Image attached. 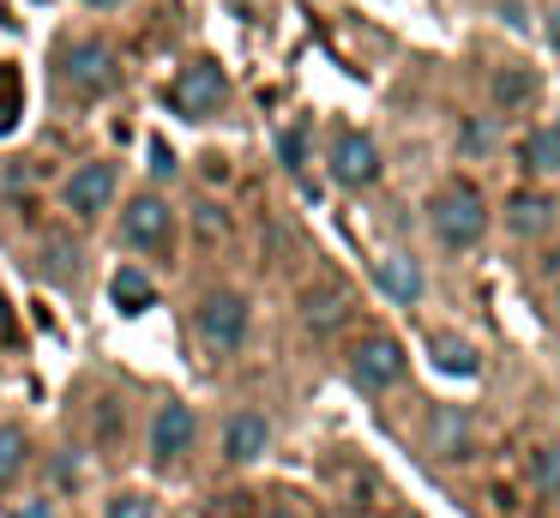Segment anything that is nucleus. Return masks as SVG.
Masks as SVG:
<instances>
[{
	"label": "nucleus",
	"instance_id": "nucleus-1",
	"mask_svg": "<svg viewBox=\"0 0 560 518\" xmlns=\"http://www.w3.org/2000/svg\"><path fill=\"white\" fill-rule=\"evenodd\" d=\"M428 223L446 248H476L488 229V205H482V187L476 181H440L434 199H428Z\"/></svg>",
	"mask_w": 560,
	"mask_h": 518
},
{
	"label": "nucleus",
	"instance_id": "nucleus-2",
	"mask_svg": "<svg viewBox=\"0 0 560 518\" xmlns=\"http://www.w3.org/2000/svg\"><path fill=\"white\" fill-rule=\"evenodd\" d=\"M194 325H199V337H206V349H211V356H235V349L247 344V325H254V308H247V296H242V289H211V296L199 301Z\"/></svg>",
	"mask_w": 560,
	"mask_h": 518
},
{
	"label": "nucleus",
	"instance_id": "nucleus-3",
	"mask_svg": "<svg viewBox=\"0 0 560 518\" xmlns=\"http://www.w3.org/2000/svg\"><path fill=\"white\" fill-rule=\"evenodd\" d=\"M422 452L440 458V464H464L476 458V416L464 404H434L422 422Z\"/></svg>",
	"mask_w": 560,
	"mask_h": 518
},
{
	"label": "nucleus",
	"instance_id": "nucleus-4",
	"mask_svg": "<svg viewBox=\"0 0 560 518\" xmlns=\"http://www.w3.org/2000/svg\"><path fill=\"white\" fill-rule=\"evenodd\" d=\"M350 380L362 385V392H392V385L404 380V344H398L392 332L355 337V349H350Z\"/></svg>",
	"mask_w": 560,
	"mask_h": 518
},
{
	"label": "nucleus",
	"instance_id": "nucleus-5",
	"mask_svg": "<svg viewBox=\"0 0 560 518\" xmlns=\"http://www.w3.org/2000/svg\"><path fill=\"white\" fill-rule=\"evenodd\" d=\"M170 103L182 108V115H218L223 103H230V79H223V67L211 55H199L194 67H182V79L170 84Z\"/></svg>",
	"mask_w": 560,
	"mask_h": 518
},
{
	"label": "nucleus",
	"instance_id": "nucleus-6",
	"mask_svg": "<svg viewBox=\"0 0 560 518\" xmlns=\"http://www.w3.org/2000/svg\"><path fill=\"white\" fill-rule=\"evenodd\" d=\"M121 241H127V248H139V253H163V248H170V241H175L170 199H163V193H139V199L121 211Z\"/></svg>",
	"mask_w": 560,
	"mask_h": 518
},
{
	"label": "nucleus",
	"instance_id": "nucleus-7",
	"mask_svg": "<svg viewBox=\"0 0 560 518\" xmlns=\"http://www.w3.org/2000/svg\"><path fill=\"white\" fill-rule=\"evenodd\" d=\"M326 169H331V181L338 187H374L380 181V145L368 139V133H338L331 139V151H326Z\"/></svg>",
	"mask_w": 560,
	"mask_h": 518
},
{
	"label": "nucleus",
	"instance_id": "nucleus-8",
	"mask_svg": "<svg viewBox=\"0 0 560 518\" xmlns=\"http://www.w3.org/2000/svg\"><path fill=\"white\" fill-rule=\"evenodd\" d=\"M115 48L97 43V36H85V43L67 48V84H73L79 96H109L115 91Z\"/></svg>",
	"mask_w": 560,
	"mask_h": 518
},
{
	"label": "nucleus",
	"instance_id": "nucleus-9",
	"mask_svg": "<svg viewBox=\"0 0 560 518\" xmlns=\"http://www.w3.org/2000/svg\"><path fill=\"white\" fill-rule=\"evenodd\" d=\"M194 434H199V422L187 404H158V416H151V458H158L163 470H175L194 452Z\"/></svg>",
	"mask_w": 560,
	"mask_h": 518
},
{
	"label": "nucleus",
	"instance_id": "nucleus-10",
	"mask_svg": "<svg viewBox=\"0 0 560 518\" xmlns=\"http://www.w3.org/2000/svg\"><path fill=\"white\" fill-rule=\"evenodd\" d=\"M115 181H121V175H115V163H79L73 175H67V193H61V199H67V211H73L79 223H91L97 211H109Z\"/></svg>",
	"mask_w": 560,
	"mask_h": 518
},
{
	"label": "nucleus",
	"instance_id": "nucleus-11",
	"mask_svg": "<svg viewBox=\"0 0 560 518\" xmlns=\"http://www.w3.org/2000/svg\"><path fill=\"white\" fill-rule=\"evenodd\" d=\"M350 313H355V296L343 284H314L302 296V325L314 337H338L343 325H350Z\"/></svg>",
	"mask_w": 560,
	"mask_h": 518
},
{
	"label": "nucleus",
	"instance_id": "nucleus-12",
	"mask_svg": "<svg viewBox=\"0 0 560 518\" xmlns=\"http://www.w3.org/2000/svg\"><path fill=\"white\" fill-rule=\"evenodd\" d=\"M326 482H331V494H338L350 513H368V506L386 500V488L374 482V470H368L362 458H350V452H338V458L326 464Z\"/></svg>",
	"mask_w": 560,
	"mask_h": 518
},
{
	"label": "nucleus",
	"instance_id": "nucleus-13",
	"mask_svg": "<svg viewBox=\"0 0 560 518\" xmlns=\"http://www.w3.org/2000/svg\"><path fill=\"white\" fill-rule=\"evenodd\" d=\"M488 96H494V108H530L536 96H542V72L524 67V60H506V67H494V79H488Z\"/></svg>",
	"mask_w": 560,
	"mask_h": 518
},
{
	"label": "nucleus",
	"instance_id": "nucleus-14",
	"mask_svg": "<svg viewBox=\"0 0 560 518\" xmlns=\"http://www.w3.org/2000/svg\"><path fill=\"white\" fill-rule=\"evenodd\" d=\"M266 440H271V428H266L259 410H235V416L223 422V458H230V464H254V458L266 452Z\"/></svg>",
	"mask_w": 560,
	"mask_h": 518
},
{
	"label": "nucleus",
	"instance_id": "nucleus-15",
	"mask_svg": "<svg viewBox=\"0 0 560 518\" xmlns=\"http://www.w3.org/2000/svg\"><path fill=\"white\" fill-rule=\"evenodd\" d=\"M374 284L386 289V301L410 308V301H422V265H416L410 253H386V260L374 265Z\"/></svg>",
	"mask_w": 560,
	"mask_h": 518
},
{
	"label": "nucleus",
	"instance_id": "nucleus-16",
	"mask_svg": "<svg viewBox=\"0 0 560 518\" xmlns=\"http://www.w3.org/2000/svg\"><path fill=\"white\" fill-rule=\"evenodd\" d=\"M428 356H434V368L452 373V380H476V373H482L476 344H470V337H458V332H428Z\"/></svg>",
	"mask_w": 560,
	"mask_h": 518
},
{
	"label": "nucleus",
	"instance_id": "nucleus-17",
	"mask_svg": "<svg viewBox=\"0 0 560 518\" xmlns=\"http://www.w3.org/2000/svg\"><path fill=\"white\" fill-rule=\"evenodd\" d=\"M506 229H512L518 241L548 235V229H555V199H548V193H512V205H506Z\"/></svg>",
	"mask_w": 560,
	"mask_h": 518
},
{
	"label": "nucleus",
	"instance_id": "nucleus-18",
	"mask_svg": "<svg viewBox=\"0 0 560 518\" xmlns=\"http://www.w3.org/2000/svg\"><path fill=\"white\" fill-rule=\"evenodd\" d=\"M109 296H115V308H121V313H145L151 301H158V284H151L139 265H121V272L109 277Z\"/></svg>",
	"mask_w": 560,
	"mask_h": 518
},
{
	"label": "nucleus",
	"instance_id": "nucleus-19",
	"mask_svg": "<svg viewBox=\"0 0 560 518\" xmlns=\"http://www.w3.org/2000/svg\"><path fill=\"white\" fill-rule=\"evenodd\" d=\"M518 157H524L530 175H560V127H530L518 145Z\"/></svg>",
	"mask_w": 560,
	"mask_h": 518
},
{
	"label": "nucleus",
	"instance_id": "nucleus-20",
	"mask_svg": "<svg viewBox=\"0 0 560 518\" xmlns=\"http://www.w3.org/2000/svg\"><path fill=\"white\" fill-rule=\"evenodd\" d=\"M43 272H49L55 284H73L79 277V241L67 235V229H49V235H43Z\"/></svg>",
	"mask_w": 560,
	"mask_h": 518
},
{
	"label": "nucleus",
	"instance_id": "nucleus-21",
	"mask_svg": "<svg viewBox=\"0 0 560 518\" xmlns=\"http://www.w3.org/2000/svg\"><path fill=\"white\" fill-rule=\"evenodd\" d=\"M25 464H31V440H25V428H0V488H13L19 476H25Z\"/></svg>",
	"mask_w": 560,
	"mask_h": 518
},
{
	"label": "nucleus",
	"instance_id": "nucleus-22",
	"mask_svg": "<svg viewBox=\"0 0 560 518\" xmlns=\"http://www.w3.org/2000/svg\"><path fill=\"white\" fill-rule=\"evenodd\" d=\"M19 115H25V72L0 67V139L19 127Z\"/></svg>",
	"mask_w": 560,
	"mask_h": 518
},
{
	"label": "nucleus",
	"instance_id": "nucleus-23",
	"mask_svg": "<svg viewBox=\"0 0 560 518\" xmlns=\"http://www.w3.org/2000/svg\"><path fill=\"white\" fill-rule=\"evenodd\" d=\"M458 151H464V157H494V151H500V127H494V120H464Z\"/></svg>",
	"mask_w": 560,
	"mask_h": 518
},
{
	"label": "nucleus",
	"instance_id": "nucleus-24",
	"mask_svg": "<svg viewBox=\"0 0 560 518\" xmlns=\"http://www.w3.org/2000/svg\"><path fill=\"white\" fill-rule=\"evenodd\" d=\"M530 482H536V494H542V500H560V446H542V452H536Z\"/></svg>",
	"mask_w": 560,
	"mask_h": 518
},
{
	"label": "nucleus",
	"instance_id": "nucleus-25",
	"mask_svg": "<svg viewBox=\"0 0 560 518\" xmlns=\"http://www.w3.org/2000/svg\"><path fill=\"white\" fill-rule=\"evenodd\" d=\"M91 428H97L103 446H115V440H121V404H115V398H97V410H91Z\"/></svg>",
	"mask_w": 560,
	"mask_h": 518
},
{
	"label": "nucleus",
	"instance_id": "nucleus-26",
	"mask_svg": "<svg viewBox=\"0 0 560 518\" xmlns=\"http://www.w3.org/2000/svg\"><path fill=\"white\" fill-rule=\"evenodd\" d=\"M194 229H199V235H206V241H230V217H223V205H194Z\"/></svg>",
	"mask_w": 560,
	"mask_h": 518
},
{
	"label": "nucleus",
	"instance_id": "nucleus-27",
	"mask_svg": "<svg viewBox=\"0 0 560 518\" xmlns=\"http://www.w3.org/2000/svg\"><path fill=\"white\" fill-rule=\"evenodd\" d=\"M109 518H158V506H151L145 494H115V500H109Z\"/></svg>",
	"mask_w": 560,
	"mask_h": 518
},
{
	"label": "nucleus",
	"instance_id": "nucleus-28",
	"mask_svg": "<svg viewBox=\"0 0 560 518\" xmlns=\"http://www.w3.org/2000/svg\"><path fill=\"white\" fill-rule=\"evenodd\" d=\"M278 157H283V169H302V157H307V127H290L278 139Z\"/></svg>",
	"mask_w": 560,
	"mask_h": 518
},
{
	"label": "nucleus",
	"instance_id": "nucleus-29",
	"mask_svg": "<svg viewBox=\"0 0 560 518\" xmlns=\"http://www.w3.org/2000/svg\"><path fill=\"white\" fill-rule=\"evenodd\" d=\"M151 175H163V181L175 175V151H170V139H151Z\"/></svg>",
	"mask_w": 560,
	"mask_h": 518
},
{
	"label": "nucleus",
	"instance_id": "nucleus-30",
	"mask_svg": "<svg viewBox=\"0 0 560 518\" xmlns=\"http://www.w3.org/2000/svg\"><path fill=\"white\" fill-rule=\"evenodd\" d=\"M13 518H55V500H25L13 506Z\"/></svg>",
	"mask_w": 560,
	"mask_h": 518
},
{
	"label": "nucleus",
	"instance_id": "nucleus-31",
	"mask_svg": "<svg viewBox=\"0 0 560 518\" xmlns=\"http://www.w3.org/2000/svg\"><path fill=\"white\" fill-rule=\"evenodd\" d=\"M542 272L555 277V289H560V248H555V253H548V260H542Z\"/></svg>",
	"mask_w": 560,
	"mask_h": 518
},
{
	"label": "nucleus",
	"instance_id": "nucleus-32",
	"mask_svg": "<svg viewBox=\"0 0 560 518\" xmlns=\"http://www.w3.org/2000/svg\"><path fill=\"white\" fill-rule=\"evenodd\" d=\"M259 518H295V513H290V506H271V513H259Z\"/></svg>",
	"mask_w": 560,
	"mask_h": 518
},
{
	"label": "nucleus",
	"instance_id": "nucleus-33",
	"mask_svg": "<svg viewBox=\"0 0 560 518\" xmlns=\"http://www.w3.org/2000/svg\"><path fill=\"white\" fill-rule=\"evenodd\" d=\"M548 36H555V48H560V7H555V24H548Z\"/></svg>",
	"mask_w": 560,
	"mask_h": 518
},
{
	"label": "nucleus",
	"instance_id": "nucleus-34",
	"mask_svg": "<svg viewBox=\"0 0 560 518\" xmlns=\"http://www.w3.org/2000/svg\"><path fill=\"white\" fill-rule=\"evenodd\" d=\"M91 7H121V0H91Z\"/></svg>",
	"mask_w": 560,
	"mask_h": 518
},
{
	"label": "nucleus",
	"instance_id": "nucleus-35",
	"mask_svg": "<svg viewBox=\"0 0 560 518\" xmlns=\"http://www.w3.org/2000/svg\"><path fill=\"white\" fill-rule=\"evenodd\" d=\"M555 313H560V289H555Z\"/></svg>",
	"mask_w": 560,
	"mask_h": 518
}]
</instances>
